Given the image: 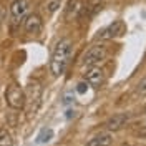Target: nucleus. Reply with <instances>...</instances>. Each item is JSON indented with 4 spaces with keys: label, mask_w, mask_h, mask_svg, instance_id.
<instances>
[{
    "label": "nucleus",
    "mask_w": 146,
    "mask_h": 146,
    "mask_svg": "<svg viewBox=\"0 0 146 146\" xmlns=\"http://www.w3.org/2000/svg\"><path fill=\"white\" fill-rule=\"evenodd\" d=\"M70 56H72V42L68 38H63L56 43V46L53 48V53H52V58H50L52 75H55V76L62 75L68 65Z\"/></svg>",
    "instance_id": "f257e3e1"
},
{
    "label": "nucleus",
    "mask_w": 146,
    "mask_h": 146,
    "mask_svg": "<svg viewBox=\"0 0 146 146\" xmlns=\"http://www.w3.org/2000/svg\"><path fill=\"white\" fill-rule=\"evenodd\" d=\"M42 103V85L33 80L27 85V91H25V105H28V113H35L40 108Z\"/></svg>",
    "instance_id": "f03ea898"
},
{
    "label": "nucleus",
    "mask_w": 146,
    "mask_h": 146,
    "mask_svg": "<svg viewBox=\"0 0 146 146\" xmlns=\"http://www.w3.org/2000/svg\"><path fill=\"white\" fill-rule=\"evenodd\" d=\"M5 100L12 110H23L25 108V91L18 86L17 83H12L7 93H5Z\"/></svg>",
    "instance_id": "7ed1b4c3"
},
{
    "label": "nucleus",
    "mask_w": 146,
    "mask_h": 146,
    "mask_svg": "<svg viewBox=\"0 0 146 146\" xmlns=\"http://www.w3.org/2000/svg\"><path fill=\"white\" fill-rule=\"evenodd\" d=\"M106 56V48L103 45H95L91 46L90 50H86V53L83 55V60H82V66H96V65L103 62Z\"/></svg>",
    "instance_id": "20e7f679"
},
{
    "label": "nucleus",
    "mask_w": 146,
    "mask_h": 146,
    "mask_svg": "<svg viewBox=\"0 0 146 146\" xmlns=\"http://www.w3.org/2000/svg\"><path fill=\"white\" fill-rule=\"evenodd\" d=\"M125 32V23L121 20H115L111 25H108L106 28H103L101 32H98V36L96 38H101V40H110V38H115V36L121 35Z\"/></svg>",
    "instance_id": "39448f33"
},
{
    "label": "nucleus",
    "mask_w": 146,
    "mask_h": 146,
    "mask_svg": "<svg viewBox=\"0 0 146 146\" xmlns=\"http://www.w3.org/2000/svg\"><path fill=\"white\" fill-rule=\"evenodd\" d=\"M42 28H43V22H42L40 15H36V13H30V15L25 18V30H27V33L36 35V33L42 32Z\"/></svg>",
    "instance_id": "423d86ee"
},
{
    "label": "nucleus",
    "mask_w": 146,
    "mask_h": 146,
    "mask_svg": "<svg viewBox=\"0 0 146 146\" xmlns=\"http://www.w3.org/2000/svg\"><path fill=\"white\" fill-rule=\"evenodd\" d=\"M28 10V2L27 0H15L10 7V15H12V20L13 22H20L22 18L25 17Z\"/></svg>",
    "instance_id": "0eeeda50"
},
{
    "label": "nucleus",
    "mask_w": 146,
    "mask_h": 146,
    "mask_svg": "<svg viewBox=\"0 0 146 146\" xmlns=\"http://www.w3.org/2000/svg\"><path fill=\"white\" fill-rule=\"evenodd\" d=\"M85 80L86 83H90V85H101V83L105 82V72L98 68V66H90V70L85 73Z\"/></svg>",
    "instance_id": "6e6552de"
},
{
    "label": "nucleus",
    "mask_w": 146,
    "mask_h": 146,
    "mask_svg": "<svg viewBox=\"0 0 146 146\" xmlns=\"http://www.w3.org/2000/svg\"><path fill=\"white\" fill-rule=\"evenodd\" d=\"M126 123H128V115L126 113H118V115H113V116L106 121L105 126L108 128L110 131H118V129H121Z\"/></svg>",
    "instance_id": "1a4fd4ad"
},
{
    "label": "nucleus",
    "mask_w": 146,
    "mask_h": 146,
    "mask_svg": "<svg viewBox=\"0 0 146 146\" xmlns=\"http://www.w3.org/2000/svg\"><path fill=\"white\" fill-rule=\"evenodd\" d=\"M110 145H111V135L110 133H100L86 143V146H110Z\"/></svg>",
    "instance_id": "9d476101"
},
{
    "label": "nucleus",
    "mask_w": 146,
    "mask_h": 146,
    "mask_svg": "<svg viewBox=\"0 0 146 146\" xmlns=\"http://www.w3.org/2000/svg\"><path fill=\"white\" fill-rule=\"evenodd\" d=\"M0 146H13V138L5 128H0Z\"/></svg>",
    "instance_id": "9b49d317"
},
{
    "label": "nucleus",
    "mask_w": 146,
    "mask_h": 146,
    "mask_svg": "<svg viewBox=\"0 0 146 146\" xmlns=\"http://www.w3.org/2000/svg\"><path fill=\"white\" fill-rule=\"evenodd\" d=\"M52 138H53V129H50V128H45V129H42V133L38 135L36 141H38V143H48Z\"/></svg>",
    "instance_id": "f8f14e48"
},
{
    "label": "nucleus",
    "mask_w": 146,
    "mask_h": 146,
    "mask_svg": "<svg viewBox=\"0 0 146 146\" xmlns=\"http://www.w3.org/2000/svg\"><path fill=\"white\" fill-rule=\"evenodd\" d=\"M60 5H62V0H50L46 3V12L48 13H53V12H56V10L60 9Z\"/></svg>",
    "instance_id": "ddd939ff"
},
{
    "label": "nucleus",
    "mask_w": 146,
    "mask_h": 146,
    "mask_svg": "<svg viewBox=\"0 0 146 146\" xmlns=\"http://www.w3.org/2000/svg\"><path fill=\"white\" fill-rule=\"evenodd\" d=\"M136 91L139 93V95H145V93H146V78H143V80L139 82V85H138Z\"/></svg>",
    "instance_id": "4468645a"
},
{
    "label": "nucleus",
    "mask_w": 146,
    "mask_h": 146,
    "mask_svg": "<svg viewBox=\"0 0 146 146\" xmlns=\"http://www.w3.org/2000/svg\"><path fill=\"white\" fill-rule=\"evenodd\" d=\"M0 17H2V10H0Z\"/></svg>",
    "instance_id": "2eb2a0df"
}]
</instances>
